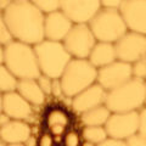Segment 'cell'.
I'll use <instances>...</instances> for the list:
<instances>
[{
	"label": "cell",
	"instance_id": "3",
	"mask_svg": "<svg viewBox=\"0 0 146 146\" xmlns=\"http://www.w3.org/2000/svg\"><path fill=\"white\" fill-rule=\"evenodd\" d=\"M145 79L133 77L122 85L106 93L105 105L111 112L140 111L145 106Z\"/></svg>",
	"mask_w": 146,
	"mask_h": 146
},
{
	"label": "cell",
	"instance_id": "30",
	"mask_svg": "<svg viewBox=\"0 0 146 146\" xmlns=\"http://www.w3.org/2000/svg\"><path fill=\"white\" fill-rule=\"evenodd\" d=\"M51 95L55 98H61L63 96V89L60 78H52V89H51Z\"/></svg>",
	"mask_w": 146,
	"mask_h": 146
},
{
	"label": "cell",
	"instance_id": "16",
	"mask_svg": "<svg viewBox=\"0 0 146 146\" xmlns=\"http://www.w3.org/2000/svg\"><path fill=\"white\" fill-rule=\"evenodd\" d=\"M32 135V129L27 121L11 119L5 125L0 127V139L5 145L18 146L23 145L25 141Z\"/></svg>",
	"mask_w": 146,
	"mask_h": 146
},
{
	"label": "cell",
	"instance_id": "37",
	"mask_svg": "<svg viewBox=\"0 0 146 146\" xmlns=\"http://www.w3.org/2000/svg\"><path fill=\"white\" fill-rule=\"evenodd\" d=\"M0 63H4V45L0 44Z\"/></svg>",
	"mask_w": 146,
	"mask_h": 146
},
{
	"label": "cell",
	"instance_id": "7",
	"mask_svg": "<svg viewBox=\"0 0 146 146\" xmlns=\"http://www.w3.org/2000/svg\"><path fill=\"white\" fill-rule=\"evenodd\" d=\"M96 42L88 23H74L62 40L66 50L73 58H88Z\"/></svg>",
	"mask_w": 146,
	"mask_h": 146
},
{
	"label": "cell",
	"instance_id": "23",
	"mask_svg": "<svg viewBox=\"0 0 146 146\" xmlns=\"http://www.w3.org/2000/svg\"><path fill=\"white\" fill-rule=\"evenodd\" d=\"M44 15L60 10L61 0H31Z\"/></svg>",
	"mask_w": 146,
	"mask_h": 146
},
{
	"label": "cell",
	"instance_id": "33",
	"mask_svg": "<svg viewBox=\"0 0 146 146\" xmlns=\"http://www.w3.org/2000/svg\"><path fill=\"white\" fill-rule=\"evenodd\" d=\"M123 0H100V5L104 9H119Z\"/></svg>",
	"mask_w": 146,
	"mask_h": 146
},
{
	"label": "cell",
	"instance_id": "38",
	"mask_svg": "<svg viewBox=\"0 0 146 146\" xmlns=\"http://www.w3.org/2000/svg\"><path fill=\"white\" fill-rule=\"evenodd\" d=\"M3 111V94L0 93V112Z\"/></svg>",
	"mask_w": 146,
	"mask_h": 146
},
{
	"label": "cell",
	"instance_id": "32",
	"mask_svg": "<svg viewBox=\"0 0 146 146\" xmlns=\"http://www.w3.org/2000/svg\"><path fill=\"white\" fill-rule=\"evenodd\" d=\"M99 146H125V140L112 138V136H107Z\"/></svg>",
	"mask_w": 146,
	"mask_h": 146
},
{
	"label": "cell",
	"instance_id": "9",
	"mask_svg": "<svg viewBox=\"0 0 146 146\" xmlns=\"http://www.w3.org/2000/svg\"><path fill=\"white\" fill-rule=\"evenodd\" d=\"M133 78V66L121 60H115L113 62L98 68L96 82L102 88L108 91L125 83Z\"/></svg>",
	"mask_w": 146,
	"mask_h": 146
},
{
	"label": "cell",
	"instance_id": "6",
	"mask_svg": "<svg viewBox=\"0 0 146 146\" xmlns=\"http://www.w3.org/2000/svg\"><path fill=\"white\" fill-rule=\"evenodd\" d=\"M88 25L98 42L116 43L128 32L125 22L117 9L101 7L88 22Z\"/></svg>",
	"mask_w": 146,
	"mask_h": 146
},
{
	"label": "cell",
	"instance_id": "20",
	"mask_svg": "<svg viewBox=\"0 0 146 146\" xmlns=\"http://www.w3.org/2000/svg\"><path fill=\"white\" fill-rule=\"evenodd\" d=\"M111 111L107 108L106 105H99L93 107L80 115V121L83 125H105L108 117L111 116Z\"/></svg>",
	"mask_w": 146,
	"mask_h": 146
},
{
	"label": "cell",
	"instance_id": "8",
	"mask_svg": "<svg viewBox=\"0 0 146 146\" xmlns=\"http://www.w3.org/2000/svg\"><path fill=\"white\" fill-rule=\"evenodd\" d=\"M117 60L134 63L146 55V35L128 31L115 43Z\"/></svg>",
	"mask_w": 146,
	"mask_h": 146
},
{
	"label": "cell",
	"instance_id": "35",
	"mask_svg": "<svg viewBox=\"0 0 146 146\" xmlns=\"http://www.w3.org/2000/svg\"><path fill=\"white\" fill-rule=\"evenodd\" d=\"M9 121H11V118L9 117L5 112H0V127H3V125H5L6 123L9 122Z\"/></svg>",
	"mask_w": 146,
	"mask_h": 146
},
{
	"label": "cell",
	"instance_id": "21",
	"mask_svg": "<svg viewBox=\"0 0 146 146\" xmlns=\"http://www.w3.org/2000/svg\"><path fill=\"white\" fill-rule=\"evenodd\" d=\"M82 136L85 141H89L95 146L101 144L108 135L104 125H84Z\"/></svg>",
	"mask_w": 146,
	"mask_h": 146
},
{
	"label": "cell",
	"instance_id": "22",
	"mask_svg": "<svg viewBox=\"0 0 146 146\" xmlns=\"http://www.w3.org/2000/svg\"><path fill=\"white\" fill-rule=\"evenodd\" d=\"M18 79L11 73V71L4 65L0 63V93H9L16 90Z\"/></svg>",
	"mask_w": 146,
	"mask_h": 146
},
{
	"label": "cell",
	"instance_id": "31",
	"mask_svg": "<svg viewBox=\"0 0 146 146\" xmlns=\"http://www.w3.org/2000/svg\"><path fill=\"white\" fill-rule=\"evenodd\" d=\"M139 133L146 136V107L144 106L139 111Z\"/></svg>",
	"mask_w": 146,
	"mask_h": 146
},
{
	"label": "cell",
	"instance_id": "24",
	"mask_svg": "<svg viewBox=\"0 0 146 146\" xmlns=\"http://www.w3.org/2000/svg\"><path fill=\"white\" fill-rule=\"evenodd\" d=\"M11 40H13V38L7 28L5 18H4V13H3V11H0V44L6 45L7 43H10Z\"/></svg>",
	"mask_w": 146,
	"mask_h": 146
},
{
	"label": "cell",
	"instance_id": "34",
	"mask_svg": "<svg viewBox=\"0 0 146 146\" xmlns=\"http://www.w3.org/2000/svg\"><path fill=\"white\" fill-rule=\"evenodd\" d=\"M23 145H26V146H36V145H38V139H36L35 136L31 135L29 138L25 141Z\"/></svg>",
	"mask_w": 146,
	"mask_h": 146
},
{
	"label": "cell",
	"instance_id": "39",
	"mask_svg": "<svg viewBox=\"0 0 146 146\" xmlns=\"http://www.w3.org/2000/svg\"><path fill=\"white\" fill-rule=\"evenodd\" d=\"M145 107H146V99H145Z\"/></svg>",
	"mask_w": 146,
	"mask_h": 146
},
{
	"label": "cell",
	"instance_id": "29",
	"mask_svg": "<svg viewBox=\"0 0 146 146\" xmlns=\"http://www.w3.org/2000/svg\"><path fill=\"white\" fill-rule=\"evenodd\" d=\"M38 145L39 146H52V145H55V136L46 130L45 133H43L40 135V138L38 139Z\"/></svg>",
	"mask_w": 146,
	"mask_h": 146
},
{
	"label": "cell",
	"instance_id": "26",
	"mask_svg": "<svg viewBox=\"0 0 146 146\" xmlns=\"http://www.w3.org/2000/svg\"><path fill=\"white\" fill-rule=\"evenodd\" d=\"M62 143L66 146H79L80 145V136L76 130H68L62 136Z\"/></svg>",
	"mask_w": 146,
	"mask_h": 146
},
{
	"label": "cell",
	"instance_id": "14",
	"mask_svg": "<svg viewBox=\"0 0 146 146\" xmlns=\"http://www.w3.org/2000/svg\"><path fill=\"white\" fill-rule=\"evenodd\" d=\"M3 112L11 119L28 121L33 113V105H31L17 90H12L3 94Z\"/></svg>",
	"mask_w": 146,
	"mask_h": 146
},
{
	"label": "cell",
	"instance_id": "19",
	"mask_svg": "<svg viewBox=\"0 0 146 146\" xmlns=\"http://www.w3.org/2000/svg\"><path fill=\"white\" fill-rule=\"evenodd\" d=\"M16 90L33 106H42L46 99V95L43 93L38 82L34 78L18 79Z\"/></svg>",
	"mask_w": 146,
	"mask_h": 146
},
{
	"label": "cell",
	"instance_id": "36",
	"mask_svg": "<svg viewBox=\"0 0 146 146\" xmlns=\"http://www.w3.org/2000/svg\"><path fill=\"white\" fill-rule=\"evenodd\" d=\"M10 1L11 0H0V11H4V9L10 4Z\"/></svg>",
	"mask_w": 146,
	"mask_h": 146
},
{
	"label": "cell",
	"instance_id": "17",
	"mask_svg": "<svg viewBox=\"0 0 146 146\" xmlns=\"http://www.w3.org/2000/svg\"><path fill=\"white\" fill-rule=\"evenodd\" d=\"M45 127L49 133H51L55 139L61 138L71 125L72 118L67 110L62 107H50L46 110L44 117Z\"/></svg>",
	"mask_w": 146,
	"mask_h": 146
},
{
	"label": "cell",
	"instance_id": "1",
	"mask_svg": "<svg viewBox=\"0 0 146 146\" xmlns=\"http://www.w3.org/2000/svg\"><path fill=\"white\" fill-rule=\"evenodd\" d=\"M3 13L15 40L35 45L45 39V15L31 0H11Z\"/></svg>",
	"mask_w": 146,
	"mask_h": 146
},
{
	"label": "cell",
	"instance_id": "27",
	"mask_svg": "<svg viewBox=\"0 0 146 146\" xmlns=\"http://www.w3.org/2000/svg\"><path fill=\"white\" fill-rule=\"evenodd\" d=\"M36 82L40 86V89L43 90V93L46 95H51V89H52V78L49 77L46 74H40L38 78H36Z\"/></svg>",
	"mask_w": 146,
	"mask_h": 146
},
{
	"label": "cell",
	"instance_id": "10",
	"mask_svg": "<svg viewBox=\"0 0 146 146\" xmlns=\"http://www.w3.org/2000/svg\"><path fill=\"white\" fill-rule=\"evenodd\" d=\"M104 127L108 136L125 140L139 130V111L112 112Z\"/></svg>",
	"mask_w": 146,
	"mask_h": 146
},
{
	"label": "cell",
	"instance_id": "11",
	"mask_svg": "<svg viewBox=\"0 0 146 146\" xmlns=\"http://www.w3.org/2000/svg\"><path fill=\"white\" fill-rule=\"evenodd\" d=\"M118 10L128 31L146 35V0H123Z\"/></svg>",
	"mask_w": 146,
	"mask_h": 146
},
{
	"label": "cell",
	"instance_id": "13",
	"mask_svg": "<svg viewBox=\"0 0 146 146\" xmlns=\"http://www.w3.org/2000/svg\"><path fill=\"white\" fill-rule=\"evenodd\" d=\"M106 93L107 91L98 82H95L94 84H91L72 98L71 106L76 113L82 115L90 108L96 107L99 105H104L105 99H106Z\"/></svg>",
	"mask_w": 146,
	"mask_h": 146
},
{
	"label": "cell",
	"instance_id": "12",
	"mask_svg": "<svg viewBox=\"0 0 146 146\" xmlns=\"http://www.w3.org/2000/svg\"><path fill=\"white\" fill-rule=\"evenodd\" d=\"M100 9V0H61L60 6L73 23H88Z\"/></svg>",
	"mask_w": 146,
	"mask_h": 146
},
{
	"label": "cell",
	"instance_id": "4",
	"mask_svg": "<svg viewBox=\"0 0 146 146\" xmlns=\"http://www.w3.org/2000/svg\"><path fill=\"white\" fill-rule=\"evenodd\" d=\"M98 68L88 58H71L60 77L63 96L73 98L78 93L96 82Z\"/></svg>",
	"mask_w": 146,
	"mask_h": 146
},
{
	"label": "cell",
	"instance_id": "25",
	"mask_svg": "<svg viewBox=\"0 0 146 146\" xmlns=\"http://www.w3.org/2000/svg\"><path fill=\"white\" fill-rule=\"evenodd\" d=\"M131 66H133V77L146 79V55L139 61L131 63Z\"/></svg>",
	"mask_w": 146,
	"mask_h": 146
},
{
	"label": "cell",
	"instance_id": "28",
	"mask_svg": "<svg viewBox=\"0 0 146 146\" xmlns=\"http://www.w3.org/2000/svg\"><path fill=\"white\" fill-rule=\"evenodd\" d=\"M125 145L127 146H146V136L143 135L139 131L131 134L125 139Z\"/></svg>",
	"mask_w": 146,
	"mask_h": 146
},
{
	"label": "cell",
	"instance_id": "15",
	"mask_svg": "<svg viewBox=\"0 0 146 146\" xmlns=\"http://www.w3.org/2000/svg\"><path fill=\"white\" fill-rule=\"evenodd\" d=\"M73 22L61 10L45 15L44 18V36L45 39L62 42L71 31Z\"/></svg>",
	"mask_w": 146,
	"mask_h": 146
},
{
	"label": "cell",
	"instance_id": "18",
	"mask_svg": "<svg viewBox=\"0 0 146 146\" xmlns=\"http://www.w3.org/2000/svg\"><path fill=\"white\" fill-rule=\"evenodd\" d=\"M89 62L96 68H101L117 60L115 43L96 42L88 56Z\"/></svg>",
	"mask_w": 146,
	"mask_h": 146
},
{
	"label": "cell",
	"instance_id": "40",
	"mask_svg": "<svg viewBox=\"0 0 146 146\" xmlns=\"http://www.w3.org/2000/svg\"><path fill=\"white\" fill-rule=\"evenodd\" d=\"M145 85H146V79H145Z\"/></svg>",
	"mask_w": 146,
	"mask_h": 146
},
{
	"label": "cell",
	"instance_id": "5",
	"mask_svg": "<svg viewBox=\"0 0 146 146\" xmlns=\"http://www.w3.org/2000/svg\"><path fill=\"white\" fill-rule=\"evenodd\" d=\"M33 46L40 72L51 78H60L72 58L63 43L43 39Z\"/></svg>",
	"mask_w": 146,
	"mask_h": 146
},
{
	"label": "cell",
	"instance_id": "2",
	"mask_svg": "<svg viewBox=\"0 0 146 146\" xmlns=\"http://www.w3.org/2000/svg\"><path fill=\"white\" fill-rule=\"evenodd\" d=\"M4 65L17 79H36L42 74L34 46L15 39L4 45Z\"/></svg>",
	"mask_w": 146,
	"mask_h": 146
}]
</instances>
